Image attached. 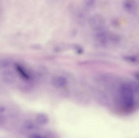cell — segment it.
Returning <instances> with one entry per match:
<instances>
[{
	"label": "cell",
	"instance_id": "obj_1",
	"mask_svg": "<svg viewBox=\"0 0 139 138\" xmlns=\"http://www.w3.org/2000/svg\"><path fill=\"white\" fill-rule=\"evenodd\" d=\"M121 93L123 104L128 108H131L134 105L133 91L131 87L127 84H124L121 88Z\"/></svg>",
	"mask_w": 139,
	"mask_h": 138
},
{
	"label": "cell",
	"instance_id": "obj_2",
	"mask_svg": "<svg viewBox=\"0 0 139 138\" xmlns=\"http://www.w3.org/2000/svg\"><path fill=\"white\" fill-rule=\"evenodd\" d=\"M37 123L40 125H45L49 122V118L46 114L40 113L35 117Z\"/></svg>",
	"mask_w": 139,
	"mask_h": 138
},
{
	"label": "cell",
	"instance_id": "obj_3",
	"mask_svg": "<svg viewBox=\"0 0 139 138\" xmlns=\"http://www.w3.org/2000/svg\"><path fill=\"white\" fill-rule=\"evenodd\" d=\"M124 9L130 13H135L138 10V6L135 3L131 1H125L123 4Z\"/></svg>",
	"mask_w": 139,
	"mask_h": 138
},
{
	"label": "cell",
	"instance_id": "obj_4",
	"mask_svg": "<svg viewBox=\"0 0 139 138\" xmlns=\"http://www.w3.org/2000/svg\"><path fill=\"white\" fill-rule=\"evenodd\" d=\"M48 134H33L29 136V138H52Z\"/></svg>",
	"mask_w": 139,
	"mask_h": 138
},
{
	"label": "cell",
	"instance_id": "obj_5",
	"mask_svg": "<svg viewBox=\"0 0 139 138\" xmlns=\"http://www.w3.org/2000/svg\"><path fill=\"white\" fill-rule=\"evenodd\" d=\"M24 127L29 130H31L35 128L34 123L31 122H27L24 124Z\"/></svg>",
	"mask_w": 139,
	"mask_h": 138
},
{
	"label": "cell",
	"instance_id": "obj_6",
	"mask_svg": "<svg viewBox=\"0 0 139 138\" xmlns=\"http://www.w3.org/2000/svg\"><path fill=\"white\" fill-rule=\"evenodd\" d=\"M124 59L126 61L132 63L135 62L137 61V58H136L131 56H126L124 57Z\"/></svg>",
	"mask_w": 139,
	"mask_h": 138
}]
</instances>
